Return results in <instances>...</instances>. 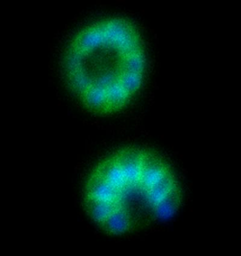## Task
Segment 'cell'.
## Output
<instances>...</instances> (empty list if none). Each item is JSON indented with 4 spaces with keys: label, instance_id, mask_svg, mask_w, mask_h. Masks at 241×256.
<instances>
[{
    "label": "cell",
    "instance_id": "7a4b0ae2",
    "mask_svg": "<svg viewBox=\"0 0 241 256\" xmlns=\"http://www.w3.org/2000/svg\"><path fill=\"white\" fill-rule=\"evenodd\" d=\"M85 197L108 202H118V193L114 188L94 172L87 182Z\"/></svg>",
    "mask_w": 241,
    "mask_h": 256
},
{
    "label": "cell",
    "instance_id": "6da1fadb",
    "mask_svg": "<svg viewBox=\"0 0 241 256\" xmlns=\"http://www.w3.org/2000/svg\"><path fill=\"white\" fill-rule=\"evenodd\" d=\"M146 58L137 29L112 18L87 26L68 47L64 72L79 101L94 114L126 107L142 84Z\"/></svg>",
    "mask_w": 241,
    "mask_h": 256
},
{
    "label": "cell",
    "instance_id": "5b68a950",
    "mask_svg": "<svg viewBox=\"0 0 241 256\" xmlns=\"http://www.w3.org/2000/svg\"><path fill=\"white\" fill-rule=\"evenodd\" d=\"M181 196L180 190L170 194L162 201L152 208L156 216L160 219L170 218L178 211L180 204Z\"/></svg>",
    "mask_w": 241,
    "mask_h": 256
},
{
    "label": "cell",
    "instance_id": "277c9868",
    "mask_svg": "<svg viewBox=\"0 0 241 256\" xmlns=\"http://www.w3.org/2000/svg\"><path fill=\"white\" fill-rule=\"evenodd\" d=\"M87 213L94 222L100 225L113 212L125 202H112L85 197Z\"/></svg>",
    "mask_w": 241,
    "mask_h": 256
},
{
    "label": "cell",
    "instance_id": "3957f363",
    "mask_svg": "<svg viewBox=\"0 0 241 256\" xmlns=\"http://www.w3.org/2000/svg\"><path fill=\"white\" fill-rule=\"evenodd\" d=\"M100 226L102 230L110 234H122L130 230L132 219L125 203L116 208Z\"/></svg>",
    "mask_w": 241,
    "mask_h": 256
}]
</instances>
